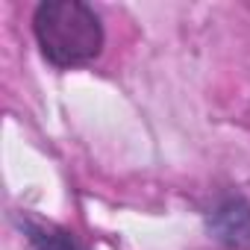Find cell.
Instances as JSON below:
<instances>
[{
    "label": "cell",
    "mask_w": 250,
    "mask_h": 250,
    "mask_svg": "<svg viewBox=\"0 0 250 250\" xmlns=\"http://www.w3.org/2000/svg\"><path fill=\"white\" fill-rule=\"evenodd\" d=\"M21 229H24V235L30 238V244H33L36 250H80L77 241H74V235L65 232L62 227L50 224V221L24 215V218H21Z\"/></svg>",
    "instance_id": "obj_3"
},
{
    "label": "cell",
    "mask_w": 250,
    "mask_h": 250,
    "mask_svg": "<svg viewBox=\"0 0 250 250\" xmlns=\"http://www.w3.org/2000/svg\"><path fill=\"white\" fill-rule=\"evenodd\" d=\"M33 36L53 68H80L103 53L106 30L83 0H44L33 12Z\"/></svg>",
    "instance_id": "obj_1"
},
{
    "label": "cell",
    "mask_w": 250,
    "mask_h": 250,
    "mask_svg": "<svg viewBox=\"0 0 250 250\" xmlns=\"http://www.w3.org/2000/svg\"><path fill=\"white\" fill-rule=\"evenodd\" d=\"M206 229L227 250H250V203L241 194L221 197L206 215Z\"/></svg>",
    "instance_id": "obj_2"
}]
</instances>
